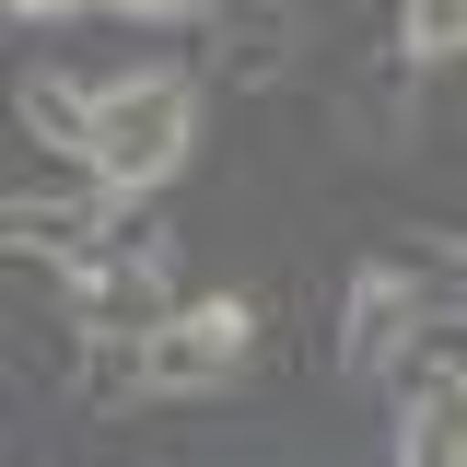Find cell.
I'll use <instances>...</instances> for the list:
<instances>
[{
    "label": "cell",
    "mask_w": 467,
    "mask_h": 467,
    "mask_svg": "<svg viewBox=\"0 0 467 467\" xmlns=\"http://www.w3.org/2000/svg\"><path fill=\"white\" fill-rule=\"evenodd\" d=\"M398 36H409V58H456L467 47V0H409Z\"/></svg>",
    "instance_id": "obj_7"
},
{
    "label": "cell",
    "mask_w": 467,
    "mask_h": 467,
    "mask_svg": "<svg viewBox=\"0 0 467 467\" xmlns=\"http://www.w3.org/2000/svg\"><path fill=\"white\" fill-rule=\"evenodd\" d=\"M398 467H467V409H456V374H409Z\"/></svg>",
    "instance_id": "obj_5"
},
{
    "label": "cell",
    "mask_w": 467,
    "mask_h": 467,
    "mask_svg": "<svg viewBox=\"0 0 467 467\" xmlns=\"http://www.w3.org/2000/svg\"><path fill=\"white\" fill-rule=\"evenodd\" d=\"M24 117H36V129H58V140L82 152V117H94V94H70V82H24Z\"/></svg>",
    "instance_id": "obj_8"
},
{
    "label": "cell",
    "mask_w": 467,
    "mask_h": 467,
    "mask_svg": "<svg viewBox=\"0 0 467 467\" xmlns=\"http://www.w3.org/2000/svg\"><path fill=\"white\" fill-rule=\"evenodd\" d=\"M106 12H129V24H199L211 0H106Z\"/></svg>",
    "instance_id": "obj_9"
},
{
    "label": "cell",
    "mask_w": 467,
    "mask_h": 467,
    "mask_svg": "<svg viewBox=\"0 0 467 467\" xmlns=\"http://www.w3.org/2000/svg\"><path fill=\"white\" fill-rule=\"evenodd\" d=\"M106 199L117 187H94V199H36V187H24V199H12V245H24V257H82V245L106 234Z\"/></svg>",
    "instance_id": "obj_6"
},
{
    "label": "cell",
    "mask_w": 467,
    "mask_h": 467,
    "mask_svg": "<svg viewBox=\"0 0 467 467\" xmlns=\"http://www.w3.org/2000/svg\"><path fill=\"white\" fill-rule=\"evenodd\" d=\"M70 269V327H94V339H152L175 316V269H164V234H129L106 223L82 257H58Z\"/></svg>",
    "instance_id": "obj_3"
},
{
    "label": "cell",
    "mask_w": 467,
    "mask_h": 467,
    "mask_svg": "<svg viewBox=\"0 0 467 467\" xmlns=\"http://www.w3.org/2000/svg\"><path fill=\"white\" fill-rule=\"evenodd\" d=\"M420 327H444L432 292H420V269L374 257V269L350 281V316H339V374H350V386H386L409 350H420Z\"/></svg>",
    "instance_id": "obj_4"
},
{
    "label": "cell",
    "mask_w": 467,
    "mask_h": 467,
    "mask_svg": "<svg viewBox=\"0 0 467 467\" xmlns=\"http://www.w3.org/2000/svg\"><path fill=\"white\" fill-rule=\"evenodd\" d=\"M187 129H199V94H187L175 70H129V82H106L94 117H82V175L117 187V199H140V187H164V175L187 164Z\"/></svg>",
    "instance_id": "obj_1"
},
{
    "label": "cell",
    "mask_w": 467,
    "mask_h": 467,
    "mask_svg": "<svg viewBox=\"0 0 467 467\" xmlns=\"http://www.w3.org/2000/svg\"><path fill=\"white\" fill-rule=\"evenodd\" d=\"M117 374L140 386V398H211V386H234L245 374V350H257V316L234 304V292H211V304H175L152 339H106Z\"/></svg>",
    "instance_id": "obj_2"
},
{
    "label": "cell",
    "mask_w": 467,
    "mask_h": 467,
    "mask_svg": "<svg viewBox=\"0 0 467 467\" xmlns=\"http://www.w3.org/2000/svg\"><path fill=\"white\" fill-rule=\"evenodd\" d=\"M456 409H467V374H456Z\"/></svg>",
    "instance_id": "obj_11"
},
{
    "label": "cell",
    "mask_w": 467,
    "mask_h": 467,
    "mask_svg": "<svg viewBox=\"0 0 467 467\" xmlns=\"http://www.w3.org/2000/svg\"><path fill=\"white\" fill-rule=\"evenodd\" d=\"M12 12H24V24H58V12H82V0H12Z\"/></svg>",
    "instance_id": "obj_10"
}]
</instances>
